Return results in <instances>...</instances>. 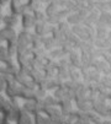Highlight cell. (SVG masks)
Segmentation results:
<instances>
[{"mask_svg":"<svg viewBox=\"0 0 111 124\" xmlns=\"http://www.w3.org/2000/svg\"><path fill=\"white\" fill-rule=\"evenodd\" d=\"M6 27V22L4 19H0V31H3L4 28Z\"/></svg>","mask_w":111,"mask_h":124,"instance_id":"obj_1","label":"cell"}]
</instances>
